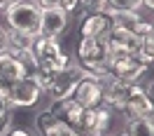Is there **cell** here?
Returning <instances> with one entry per match:
<instances>
[{
  "mask_svg": "<svg viewBox=\"0 0 154 136\" xmlns=\"http://www.w3.org/2000/svg\"><path fill=\"white\" fill-rule=\"evenodd\" d=\"M40 21H42V7L38 5V0H17L5 10V24L10 31H19L38 38Z\"/></svg>",
  "mask_w": 154,
  "mask_h": 136,
  "instance_id": "cell-1",
  "label": "cell"
},
{
  "mask_svg": "<svg viewBox=\"0 0 154 136\" xmlns=\"http://www.w3.org/2000/svg\"><path fill=\"white\" fill-rule=\"evenodd\" d=\"M82 75H84V68H79L75 61H72V63H70L66 70L56 73V78L51 80V85H49V89L45 92V94L49 96V101L72 99L77 85H79V80H82Z\"/></svg>",
  "mask_w": 154,
  "mask_h": 136,
  "instance_id": "cell-4",
  "label": "cell"
},
{
  "mask_svg": "<svg viewBox=\"0 0 154 136\" xmlns=\"http://www.w3.org/2000/svg\"><path fill=\"white\" fill-rule=\"evenodd\" d=\"M70 14L63 10H42V21H40V35L47 38H58L68 31Z\"/></svg>",
  "mask_w": 154,
  "mask_h": 136,
  "instance_id": "cell-13",
  "label": "cell"
},
{
  "mask_svg": "<svg viewBox=\"0 0 154 136\" xmlns=\"http://www.w3.org/2000/svg\"><path fill=\"white\" fill-rule=\"evenodd\" d=\"M128 136H154V117H135L126 125Z\"/></svg>",
  "mask_w": 154,
  "mask_h": 136,
  "instance_id": "cell-17",
  "label": "cell"
},
{
  "mask_svg": "<svg viewBox=\"0 0 154 136\" xmlns=\"http://www.w3.org/2000/svg\"><path fill=\"white\" fill-rule=\"evenodd\" d=\"M33 40H35V38L28 35V33H19V31H10V28H7V47H5V52L19 59L21 54L30 52Z\"/></svg>",
  "mask_w": 154,
  "mask_h": 136,
  "instance_id": "cell-16",
  "label": "cell"
},
{
  "mask_svg": "<svg viewBox=\"0 0 154 136\" xmlns=\"http://www.w3.org/2000/svg\"><path fill=\"white\" fill-rule=\"evenodd\" d=\"M38 5L42 10H63L66 14H72L79 7V0H38Z\"/></svg>",
  "mask_w": 154,
  "mask_h": 136,
  "instance_id": "cell-19",
  "label": "cell"
},
{
  "mask_svg": "<svg viewBox=\"0 0 154 136\" xmlns=\"http://www.w3.org/2000/svg\"><path fill=\"white\" fill-rule=\"evenodd\" d=\"M14 129V108L12 106H0V136H7Z\"/></svg>",
  "mask_w": 154,
  "mask_h": 136,
  "instance_id": "cell-20",
  "label": "cell"
},
{
  "mask_svg": "<svg viewBox=\"0 0 154 136\" xmlns=\"http://www.w3.org/2000/svg\"><path fill=\"white\" fill-rule=\"evenodd\" d=\"M147 70L149 68L138 59V54H133V57H107V73L119 82H140Z\"/></svg>",
  "mask_w": 154,
  "mask_h": 136,
  "instance_id": "cell-5",
  "label": "cell"
},
{
  "mask_svg": "<svg viewBox=\"0 0 154 136\" xmlns=\"http://www.w3.org/2000/svg\"><path fill=\"white\" fill-rule=\"evenodd\" d=\"M14 2H17V0H0V12L5 14V10H7L10 5H14Z\"/></svg>",
  "mask_w": 154,
  "mask_h": 136,
  "instance_id": "cell-26",
  "label": "cell"
},
{
  "mask_svg": "<svg viewBox=\"0 0 154 136\" xmlns=\"http://www.w3.org/2000/svg\"><path fill=\"white\" fill-rule=\"evenodd\" d=\"M77 66L84 68L87 73H94V75H103L107 73V57H110V49H107L105 40L98 38H79L77 42Z\"/></svg>",
  "mask_w": 154,
  "mask_h": 136,
  "instance_id": "cell-3",
  "label": "cell"
},
{
  "mask_svg": "<svg viewBox=\"0 0 154 136\" xmlns=\"http://www.w3.org/2000/svg\"><path fill=\"white\" fill-rule=\"evenodd\" d=\"M147 38H149V42H152V47H154V26H152V33H149Z\"/></svg>",
  "mask_w": 154,
  "mask_h": 136,
  "instance_id": "cell-28",
  "label": "cell"
},
{
  "mask_svg": "<svg viewBox=\"0 0 154 136\" xmlns=\"http://www.w3.org/2000/svg\"><path fill=\"white\" fill-rule=\"evenodd\" d=\"M30 54L35 59V68H45L49 73H61V70H66V68L72 63V59L61 49L58 38L38 35V38L33 40Z\"/></svg>",
  "mask_w": 154,
  "mask_h": 136,
  "instance_id": "cell-2",
  "label": "cell"
},
{
  "mask_svg": "<svg viewBox=\"0 0 154 136\" xmlns=\"http://www.w3.org/2000/svg\"><path fill=\"white\" fill-rule=\"evenodd\" d=\"M107 17H110L112 28L131 31L135 35H138V28H140V24H143V19H145L140 12H107Z\"/></svg>",
  "mask_w": 154,
  "mask_h": 136,
  "instance_id": "cell-15",
  "label": "cell"
},
{
  "mask_svg": "<svg viewBox=\"0 0 154 136\" xmlns=\"http://www.w3.org/2000/svg\"><path fill=\"white\" fill-rule=\"evenodd\" d=\"M79 26V38H98V40H107V33L112 31L110 17L107 12H98V14H87L77 21Z\"/></svg>",
  "mask_w": 154,
  "mask_h": 136,
  "instance_id": "cell-11",
  "label": "cell"
},
{
  "mask_svg": "<svg viewBox=\"0 0 154 136\" xmlns=\"http://www.w3.org/2000/svg\"><path fill=\"white\" fill-rule=\"evenodd\" d=\"M145 92H147V96H149V103H152V108H154V80H149V82H147Z\"/></svg>",
  "mask_w": 154,
  "mask_h": 136,
  "instance_id": "cell-23",
  "label": "cell"
},
{
  "mask_svg": "<svg viewBox=\"0 0 154 136\" xmlns=\"http://www.w3.org/2000/svg\"><path fill=\"white\" fill-rule=\"evenodd\" d=\"M140 2H143V10H147V12L154 14V0H140Z\"/></svg>",
  "mask_w": 154,
  "mask_h": 136,
  "instance_id": "cell-25",
  "label": "cell"
},
{
  "mask_svg": "<svg viewBox=\"0 0 154 136\" xmlns=\"http://www.w3.org/2000/svg\"><path fill=\"white\" fill-rule=\"evenodd\" d=\"M143 40L140 35H135L131 31H122V28H112L107 33V49L110 57H133L143 49Z\"/></svg>",
  "mask_w": 154,
  "mask_h": 136,
  "instance_id": "cell-8",
  "label": "cell"
},
{
  "mask_svg": "<svg viewBox=\"0 0 154 136\" xmlns=\"http://www.w3.org/2000/svg\"><path fill=\"white\" fill-rule=\"evenodd\" d=\"M103 92H105V87L100 85L98 75L84 70V75L79 80V85H77L72 99H75L84 110H87V108H98V106H103Z\"/></svg>",
  "mask_w": 154,
  "mask_h": 136,
  "instance_id": "cell-7",
  "label": "cell"
},
{
  "mask_svg": "<svg viewBox=\"0 0 154 136\" xmlns=\"http://www.w3.org/2000/svg\"><path fill=\"white\" fill-rule=\"evenodd\" d=\"M35 129L40 131V136H79L72 127H68L61 120H56L49 113V108L40 110L35 115Z\"/></svg>",
  "mask_w": 154,
  "mask_h": 136,
  "instance_id": "cell-14",
  "label": "cell"
},
{
  "mask_svg": "<svg viewBox=\"0 0 154 136\" xmlns=\"http://www.w3.org/2000/svg\"><path fill=\"white\" fill-rule=\"evenodd\" d=\"M42 96H45V92L40 89L35 78H33V75H26L23 80H19V82L7 92V106H12V108H33V106L40 103Z\"/></svg>",
  "mask_w": 154,
  "mask_h": 136,
  "instance_id": "cell-6",
  "label": "cell"
},
{
  "mask_svg": "<svg viewBox=\"0 0 154 136\" xmlns=\"http://www.w3.org/2000/svg\"><path fill=\"white\" fill-rule=\"evenodd\" d=\"M124 115H126V120H135V117H154V108H152V103H149V96H147V92H145L143 82H131Z\"/></svg>",
  "mask_w": 154,
  "mask_h": 136,
  "instance_id": "cell-10",
  "label": "cell"
},
{
  "mask_svg": "<svg viewBox=\"0 0 154 136\" xmlns=\"http://www.w3.org/2000/svg\"><path fill=\"white\" fill-rule=\"evenodd\" d=\"M140 0H105V12H140Z\"/></svg>",
  "mask_w": 154,
  "mask_h": 136,
  "instance_id": "cell-18",
  "label": "cell"
},
{
  "mask_svg": "<svg viewBox=\"0 0 154 136\" xmlns=\"http://www.w3.org/2000/svg\"><path fill=\"white\" fill-rule=\"evenodd\" d=\"M26 75H30L28 68L21 63L17 57H12L7 52L0 54V94L7 99V92H10L19 80H23Z\"/></svg>",
  "mask_w": 154,
  "mask_h": 136,
  "instance_id": "cell-9",
  "label": "cell"
},
{
  "mask_svg": "<svg viewBox=\"0 0 154 136\" xmlns=\"http://www.w3.org/2000/svg\"><path fill=\"white\" fill-rule=\"evenodd\" d=\"M79 19L87 17V14H98V12H105V0H79Z\"/></svg>",
  "mask_w": 154,
  "mask_h": 136,
  "instance_id": "cell-21",
  "label": "cell"
},
{
  "mask_svg": "<svg viewBox=\"0 0 154 136\" xmlns=\"http://www.w3.org/2000/svg\"><path fill=\"white\" fill-rule=\"evenodd\" d=\"M7 136H33L30 131H26V129H12Z\"/></svg>",
  "mask_w": 154,
  "mask_h": 136,
  "instance_id": "cell-24",
  "label": "cell"
},
{
  "mask_svg": "<svg viewBox=\"0 0 154 136\" xmlns=\"http://www.w3.org/2000/svg\"><path fill=\"white\" fill-rule=\"evenodd\" d=\"M5 47H7V28L0 26V54L5 52Z\"/></svg>",
  "mask_w": 154,
  "mask_h": 136,
  "instance_id": "cell-22",
  "label": "cell"
},
{
  "mask_svg": "<svg viewBox=\"0 0 154 136\" xmlns=\"http://www.w3.org/2000/svg\"><path fill=\"white\" fill-rule=\"evenodd\" d=\"M49 113L61 120L63 125L72 127L77 131V127H79V120H82V113H84V108L77 103L75 99H61V101H49Z\"/></svg>",
  "mask_w": 154,
  "mask_h": 136,
  "instance_id": "cell-12",
  "label": "cell"
},
{
  "mask_svg": "<svg viewBox=\"0 0 154 136\" xmlns=\"http://www.w3.org/2000/svg\"><path fill=\"white\" fill-rule=\"evenodd\" d=\"M110 136H128V131H126V129H122V131H117V134H110Z\"/></svg>",
  "mask_w": 154,
  "mask_h": 136,
  "instance_id": "cell-27",
  "label": "cell"
}]
</instances>
